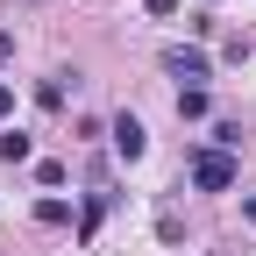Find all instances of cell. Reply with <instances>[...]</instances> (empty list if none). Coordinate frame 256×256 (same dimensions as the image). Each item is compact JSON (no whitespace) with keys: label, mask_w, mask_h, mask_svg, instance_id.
I'll return each instance as SVG.
<instances>
[{"label":"cell","mask_w":256,"mask_h":256,"mask_svg":"<svg viewBox=\"0 0 256 256\" xmlns=\"http://www.w3.org/2000/svg\"><path fill=\"white\" fill-rule=\"evenodd\" d=\"M185 178L200 185V192H228V185H235V156L206 142V150H192V164H185Z\"/></svg>","instance_id":"obj_1"},{"label":"cell","mask_w":256,"mask_h":256,"mask_svg":"<svg viewBox=\"0 0 256 256\" xmlns=\"http://www.w3.org/2000/svg\"><path fill=\"white\" fill-rule=\"evenodd\" d=\"M164 72H171L178 86H206V78H214V64H206L200 43H171V50H164Z\"/></svg>","instance_id":"obj_2"},{"label":"cell","mask_w":256,"mask_h":256,"mask_svg":"<svg viewBox=\"0 0 256 256\" xmlns=\"http://www.w3.org/2000/svg\"><path fill=\"white\" fill-rule=\"evenodd\" d=\"M107 136H114V150H121V156H128V164H136V156H142V150H150V128H142V121H136V114H114V128H107Z\"/></svg>","instance_id":"obj_3"},{"label":"cell","mask_w":256,"mask_h":256,"mask_svg":"<svg viewBox=\"0 0 256 256\" xmlns=\"http://www.w3.org/2000/svg\"><path fill=\"white\" fill-rule=\"evenodd\" d=\"M214 100H206V86H178V121H206Z\"/></svg>","instance_id":"obj_4"},{"label":"cell","mask_w":256,"mask_h":256,"mask_svg":"<svg viewBox=\"0 0 256 256\" xmlns=\"http://www.w3.org/2000/svg\"><path fill=\"white\" fill-rule=\"evenodd\" d=\"M28 156H36V142H28L22 128H8V136H0V164H28Z\"/></svg>","instance_id":"obj_5"},{"label":"cell","mask_w":256,"mask_h":256,"mask_svg":"<svg viewBox=\"0 0 256 256\" xmlns=\"http://www.w3.org/2000/svg\"><path fill=\"white\" fill-rule=\"evenodd\" d=\"M100 220H107V192H92V200H86V214H78V242H92V235H100Z\"/></svg>","instance_id":"obj_6"},{"label":"cell","mask_w":256,"mask_h":256,"mask_svg":"<svg viewBox=\"0 0 256 256\" xmlns=\"http://www.w3.org/2000/svg\"><path fill=\"white\" fill-rule=\"evenodd\" d=\"M36 220H43V228H64V220H72V206H64V200H36Z\"/></svg>","instance_id":"obj_7"},{"label":"cell","mask_w":256,"mask_h":256,"mask_svg":"<svg viewBox=\"0 0 256 256\" xmlns=\"http://www.w3.org/2000/svg\"><path fill=\"white\" fill-rule=\"evenodd\" d=\"M142 8H150V14H178V0H142Z\"/></svg>","instance_id":"obj_8"},{"label":"cell","mask_w":256,"mask_h":256,"mask_svg":"<svg viewBox=\"0 0 256 256\" xmlns=\"http://www.w3.org/2000/svg\"><path fill=\"white\" fill-rule=\"evenodd\" d=\"M242 220H249V228H256V192H249V200H242Z\"/></svg>","instance_id":"obj_9"},{"label":"cell","mask_w":256,"mask_h":256,"mask_svg":"<svg viewBox=\"0 0 256 256\" xmlns=\"http://www.w3.org/2000/svg\"><path fill=\"white\" fill-rule=\"evenodd\" d=\"M8 107H14V92H8V86H0V114H8Z\"/></svg>","instance_id":"obj_10"}]
</instances>
